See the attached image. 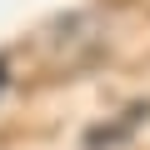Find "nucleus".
<instances>
[{
  "instance_id": "obj_1",
  "label": "nucleus",
  "mask_w": 150,
  "mask_h": 150,
  "mask_svg": "<svg viewBox=\"0 0 150 150\" xmlns=\"http://www.w3.org/2000/svg\"><path fill=\"white\" fill-rule=\"evenodd\" d=\"M145 115H150V105L140 100V105H135L130 115H115V120H105V125H90V130H85V145H90V150L120 145V140H130V135H135V125H140Z\"/></svg>"
},
{
  "instance_id": "obj_2",
  "label": "nucleus",
  "mask_w": 150,
  "mask_h": 150,
  "mask_svg": "<svg viewBox=\"0 0 150 150\" xmlns=\"http://www.w3.org/2000/svg\"><path fill=\"white\" fill-rule=\"evenodd\" d=\"M10 85V65H5V55H0V90Z\"/></svg>"
}]
</instances>
